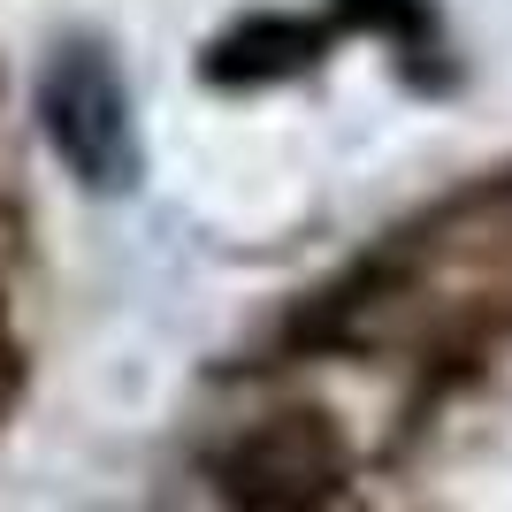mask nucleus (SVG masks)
I'll list each match as a JSON object with an SVG mask.
<instances>
[{"instance_id": "obj_1", "label": "nucleus", "mask_w": 512, "mask_h": 512, "mask_svg": "<svg viewBox=\"0 0 512 512\" xmlns=\"http://www.w3.org/2000/svg\"><path fill=\"white\" fill-rule=\"evenodd\" d=\"M46 130L54 146L92 176V184H123L130 138H123V92L107 77L100 54H62L46 77Z\"/></svg>"}]
</instances>
